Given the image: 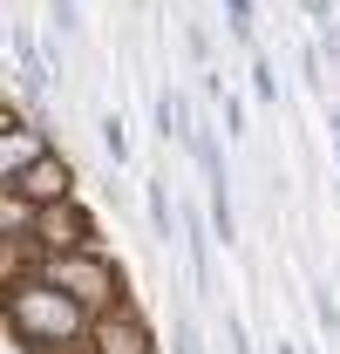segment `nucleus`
Listing matches in <instances>:
<instances>
[{"instance_id": "nucleus-1", "label": "nucleus", "mask_w": 340, "mask_h": 354, "mask_svg": "<svg viewBox=\"0 0 340 354\" xmlns=\"http://www.w3.org/2000/svg\"><path fill=\"white\" fill-rule=\"evenodd\" d=\"M7 313H14V334H21L35 354L68 348V341H75V327H82V307H75V293H68V286H21Z\"/></svg>"}, {"instance_id": "nucleus-2", "label": "nucleus", "mask_w": 340, "mask_h": 354, "mask_svg": "<svg viewBox=\"0 0 340 354\" xmlns=\"http://www.w3.org/2000/svg\"><path fill=\"white\" fill-rule=\"evenodd\" d=\"M55 286H68L75 300H109L116 293V272L102 259H82V252H62L55 259Z\"/></svg>"}, {"instance_id": "nucleus-3", "label": "nucleus", "mask_w": 340, "mask_h": 354, "mask_svg": "<svg viewBox=\"0 0 340 354\" xmlns=\"http://www.w3.org/2000/svg\"><path fill=\"white\" fill-rule=\"evenodd\" d=\"M41 130L35 123H7V136H0V164H7V177H21L28 164H41Z\"/></svg>"}, {"instance_id": "nucleus-4", "label": "nucleus", "mask_w": 340, "mask_h": 354, "mask_svg": "<svg viewBox=\"0 0 340 354\" xmlns=\"http://www.w3.org/2000/svg\"><path fill=\"white\" fill-rule=\"evenodd\" d=\"M95 348L102 354H150V334L136 327V313H123V320H102L95 327Z\"/></svg>"}, {"instance_id": "nucleus-5", "label": "nucleus", "mask_w": 340, "mask_h": 354, "mask_svg": "<svg viewBox=\"0 0 340 354\" xmlns=\"http://www.w3.org/2000/svg\"><path fill=\"white\" fill-rule=\"evenodd\" d=\"M21 191H28L35 205H48V198H62V191H68V164H55V157H41V164H28V171H21Z\"/></svg>"}, {"instance_id": "nucleus-6", "label": "nucleus", "mask_w": 340, "mask_h": 354, "mask_svg": "<svg viewBox=\"0 0 340 354\" xmlns=\"http://www.w3.org/2000/svg\"><path fill=\"white\" fill-rule=\"evenodd\" d=\"M35 232H41V245H62V252H75V245H82V218H75V212H48Z\"/></svg>"}, {"instance_id": "nucleus-7", "label": "nucleus", "mask_w": 340, "mask_h": 354, "mask_svg": "<svg viewBox=\"0 0 340 354\" xmlns=\"http://www.w3.org/2000/svg\"><path fill=\"white\" fill-rule=\"evenodd\" d=\"M102 150H109L116 164H123V150H129V136H123V123H116V116H102Z\"/></svg>"}, {"instance_id": "nucleus-8", "label": "nucleus", "mask_w": 340, "mask_h": 354, "mask_svg": "<svg viewBox=\"0 0 340 354\" xmlns=\"http://www.w3.org/2000/svg\"><path fill=\"white\" fill-rule=\"evenodd\" d=\"M48 21H55L62 35H75V28H82V21H75V0H48Z\"/></svg>"}, {"instance_id": "nucleus-9", "label": "nucleus", "mask_w": 340, "mask_h": 354, "mask_svg": "<svg viewBox=\"0 0 340 354\" xmlns=\"http://www.w3.org/2000/svg\"><path fill=\"white\" fill-rule=\"evenodd\" d=\"M313 313H320V327H327V334H340V307H334V300H327V293L313 300Z\"/></svg>"}]
</instances>
